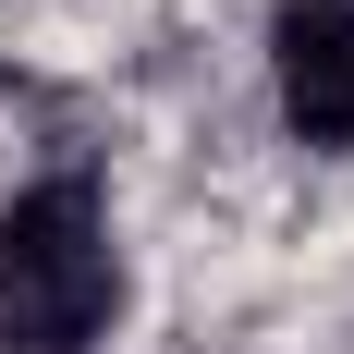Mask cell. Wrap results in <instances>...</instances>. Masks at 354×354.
Returning a JSON list of instances; mask_svg holds the SVG:
<instances>
[{"mask_svg":"<svg viewBox=\"0 0 354 354\" xmlns=\"http://www.w3.org/2000/svg\"><path fill=\"white\" fill-rule=\"evenodd\" d=\"M122 330V220L98 171L0 196V354H98Z\"/></svg>","mask_w":354,"mask_h":354,"instance_id":"6da1fadb","label":"cell"},{"mask_svg":"<svg viewBox=\"0 0 354 354\" xmlns=\"http://www.w3.org/2000/svg\"><path fill=\"white\" fill-rule=\"evenodd\" d=\"M269 110L306 159H354V0H269Z\"/></svg>","mask_w":354,"mask_h":354,"instance_id":"7a4b0ae2","label":"cell"}]
</instances>
